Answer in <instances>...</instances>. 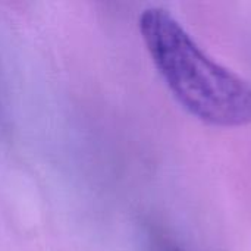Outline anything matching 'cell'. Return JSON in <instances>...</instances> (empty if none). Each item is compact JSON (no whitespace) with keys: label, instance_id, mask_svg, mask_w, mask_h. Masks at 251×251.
<instances>
[{"label":"cell","instance_id":"obj_1","mask_svg":"<svg viewBox=\"0 0 251 251\" xmlns=\"http://www.w3.org/2000/svg\"><path fill=\"white\" fill-rule=\"evenodd\" d=\"M138 26L156 69L185 110L215 126L251 124L249 82L204 53L171 12L149 7Z\"/></svg>","mask_w":251,"mask_h":251}]
</instances>
